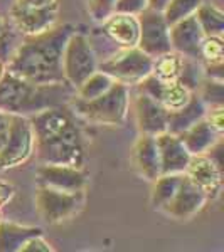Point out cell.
<instances>
[{
	"mask_svg": "<svg viewBox=\"0 0 224 252\" xmlns=\"http://www.w3.org/2000/svg\"><path fill=\"white\" fill-rule=\"evenodd\" d=\"M34 133V153L40 163L83 168L86 145L76 115L68 104L46 108L29 116Z\"/></svg>",
	"mask_w": 224,
	"mask_h": 252,
	"instance_id": "cell-1",
	"label": "cell"
},
{
	"mask_svg": "<svg viewBox=\"0 0 224 252\" xmlns=\"http://www.w3.org/2000/svg\"><path fill=\"white\" fill-rule=\"evenodd\" d=\"M75 31L76 27L71 24H56L46 32L24 35L22 44L7 61V71L34 84L66 83L63 52Z\"/></svg>",
	"mask_w": 224,
	"mask_h": 252,
	"instance_id": "cell-2",
	"label": "cell"
},
{
	"mask_svg": "<svg viewBox=\"0 0 224 252\" xmlns=\"http://www.w3.org/2000/svg\"><path fill=\"white\" fill-rule=\"evenodd\" d=\"M75 88L68 83L34 84L7 71L0 79V109L10 115L31 116L46 108L68 104Z\"/></svg>",
	"mask_w": 224,
	"mask_h": 252,
	"instance_id": "cell-3",
	"label": "cell"
},
{
	"mask_svg": "<svg viewBox=\"0 0 224 252\" xmlns=\"http://www.w3.org/2000/svg\"><path fill=\"white\" fill-rule=\"evenodd\" d=\"M71 109L93 125L123 126L130 111V88L115 81L108 91L93 99L73 97Z\"/></svg>",
	"mask_w": 224,
	"mask_h": 252,
	"instance_id": "cell-4",
	"label": "cell"
},
{
	"mask_svg": "<svg viewBox=\"0 0 224 252\" xmlns=\"http://www.w3.org/2000/svg\"><path fill=\"white\" fill-rule=\"evenodd\" d=\"M153 58L138 47H120L115 54L98 63V69L108 74L116 83L125 86H137L140 81L152 74Z\"/></svg>",
	"mask_w": 224,
	"mask_h": 252,
	"instance_id": "cell-5",
	"label": "cell"
},
{
	"mask_svg": "<svg viewBox=\"0 0 224 252\" xmlns=\"http://www.w3.org/2000/svg\"><path fill=\"white\" fill-rule=\"evenodd\" d=\"M86 204V190L83 192H63L37 185L34 193V205L39 217L49 225H58L73 219Z\"/></svg>",
	"mask_w": 224,
	"mask_h": 252,
	"instance_id": "cell-6",
	"label": "cell"
},
{
	"mask_svg": "<svg viewBox=\"0 0 224 252\" xmlns=\"http://www.w3.org/2000/svg\"><path fill=\"white\" fill-rule=\"evenodd\" d=\"M34 155V133L29 116L12 115L9 133L0 146V172L17 168Z\"/></svg>",
	"mask_w": 224,
	"mask_h": 252,
	"instance_id": "cell-7",
	"label": "cell"
},
{
	"mask_svg": "<svg viewBox=\"0 0 224 252\" xmlns=\"http://www.w3.org/2000/svg\"><path fill=\"white\" fill-rule=\"evenodd\" d=\"M98 71V59L91 42L84 34L75 31L68 39L63 52V72L64 79L73 88H78L84 79H88Z\"/></svg>",
	"mask_w": 224,
	"mask_h": 252,
	"instance_id": "cell-8",
	"label": "cell"
},
{
	"mask_svg": "<svg viewBox=\"0 0 224 252\" xmlns=\"http://www.w3.org/2000/svg\"><path fill=\"white\" fill-rule=\"evenodd\" d=\"M138 26H140V35H138L137 47L142 49L150 58H157L165 52L172 51L170 47L169 29L164 14L153 9H145L137 15Z\"/></svg>",
	"mask_w": 224,
	"mask_h": 252,
	"instance_id": "cell-9",
	"label": "cell"
},
{
	"mask_svg": "<svg viewBox=\"0 0 224 252\" xmlns=\"http://www.w3.org/2000/svg\"><path fill=\"white\" fill-rule=\"evenodd\" d=\"M59 2L46 7H26L14 2L10 9V19L14 27L22 35H36L46 32L58 24Z\"/></svg>",
	"mask_w": 224,
	"mask_h": 252,
	"instance_id": "cell-10",
	"label": "cell"
},
{
	"mask_svg": "<svg viewBox=\"0 0 224 252\" xmlns=\"http://www.w3.org/2000/svg\"><path fill=\"white\" fill-rule=\"evenodd\" d=\"M36 184L63 192H83L88 189V175L78 166L42 163L36 172Z\"/></svg>",
	"mask_w": 224,
	"mask_h": 252,
	"instance_id": "cell-11",
	"label": "cell"
},
{
	"mask_svg": "<svg viewBox=\"0 0 224 252\" xmlns=\"http://www.w3.org/2000/svg\"><path fill=\"white\" fill-rule=\"evenodd\" d=\"M184 175L207 197V200H216L223 192L221 168L209 155L190 157Z\"/></svg>",
	"mask_w": 224,
	"mask_h": 252,
	"instance_id": "cell-12",
	"label": "cell"
},
{
	"mask_svg": "<svg viewBox=\"0 0 224 252\" xmlns=\"http://www.w3.org/2000/svg\"><path fill=\"white\" fill-rule=\"evenodd\" d=\"M207 202L209 200H207L206 195L186 175H182L179 189L169 200V204L162 209V212L169 215L170 219H176V220H190L204 209Z\"/></svg>",
	"mask_w": 224,
	"mask_h": 252,
	"instance_id": "cell-13",
	"label": "cell"
},
{
	"mask_svg": "<svg viewBox=\"0 0 224 252\" xmlns=\"http://www.w3.org/2000/svg\"><path fill=\"white\" fill-rule=\"evenodd\" d=\"M137 91L153 97L167 111H176L182 108L192 96V91L181 81H160L152 74L137 84Z\"/></svg>",
	"mask_w": 224,
	"mask_h": 252,
	"instance_id": "cell-14",
	"label": "cell"
},
{
	"mask_svg": "<svg viewBox=\"0 0 224 252\" xmlns=\"http://www.w3.org/2000/svg\"><path fill=\"white\" fill-rule=\"evenodd\" d=\"M132 106L138 133L157 136L160 133L167 131L169 111L160 103H157L153 97H150L145 93L137 91V94L133 96Z\"/></svg>",
	"mask_w": 224,
	"mask_h": 252,
	"instance_id": "cell-15",
	"label": "cell"
},
{
	"mask_svg": "<svg viewBox=\"0 0 224 252\" xmlns=\"http://www.w3.org/2000/svg\"><path fill=\"white\" fill-rule=\"evenodd\" d=\"M169 37L172 51L179 52L187 59L199 61V49H201L204 34H202L194 15H189V17L172 24L169 29Z\"/></svg>",
	"mask_w": 224,
	"mask_h": 252,
	"instance_id": "cell-16",
	"label": "cell"
},
{
	"mask_svg": "<svg viewBox=\"0 0 224 252\" xmlns=\"http://www.w3.org/2000/svg\"><path fill=\"white\" fill-rule=\"evenodd\" d=\"M155 143L158 150V160H160V172L184 173L192 155L186 150L181 138L174 133L164 131L155 136Z\"/></svg>",
	"mask_w": 224,
	"mask_h": 252,
	"instance_id": "cell-17",
	"label": "cell"
},
{
	"mask_svg": "<svg viewBox=\"0 0 224 252\" xmlns=\"http://www.w3.org/2000/svg\"><path fill=\"white\" fill-rule=\"evenodd\" d=\"M130 160L142 178L153 182L160 175V160H158V150L155 143V136L152 135H138L135 143L130 152Z\"/></svg>",
	"mask_w": 224,
	"mask_h": 252,
	"instance_id": "cell-18",
	"label": "cell"
},
{
	"mask_svg": "<svg viewBox=\"0 0 224 252\" xmlns=\"http://www.w3.org/2000/svg\"><path fill=\"white\" fill-rule=\"evenodd\" d=\"M101 32L118 47H137L138 35H140L138 17L113 12L110 17L101 22Z\"/></svg>",
	"mask_w": 224,
	"mask_h": 252,
	"instance_id": "cell-19",
	"label": "cell"
},
{
	"mask_svg": "<svg viewBox=\"0 0 224 252\" xmlns=\"http://www.w3.org/2000/svg\"><path fill=\"white\" fill-rule=\"evenodd\" d=\"M177 136L181 138L187 152L194 157L209 153L219 143L223 133H219L214 126L207 123L206 118H202V120H199L197 123H194L190 128H187L186 131H182Z\"/></svg>",
	"mask_w": 224,
	"mask_h": 252,
	"instance_id": "cell-20",
	"label": "cell"
},
{
	"mask_svg": "<svg viewBox=\"0 0 224 252\" xmlns=\"http://www.w3.org/2000/svg\"><path fill=\"white\" fill-rule=\"evenodd\" d=\"M199 63L204 76L223 79L224 67V39L223 35H204L199 49Z\"/></svg>",
	"mask_w": 224,
	"mask_h": 252,
	"instance_id": "cell-21",
	"label": "cell"
},
{
	"mask_svg": "<svg viewBox=\"0 0 224 252\" xmlns=\"http://www.w3.org/2000/svg\"><path fill=\"white\" fill-rule=\"evenodd\" d=\"M206 104L195 93H192L190 99L187 101L182 108L176 109V111H169V118H167V131L174 133V135H181L187 128H190L194 123L204 118Z\"/></svg>",
	"mask_w": 224,
	"mask_h": 252,
	"instance_id": "cell-22",
	"label": "cell"
},
{
	"mask_svg": "<svg viewBox=\"0 0 224 252\" xmlns=\"http://www.w3.org/2000/svg\"><path fill=\"white\" fill-rule=\"evenodd\" d=\"M44 234L40 227L20 225L15 222H0V252H20L22 246L34 235Z\"/></svg>",
	"mask_w": 224,
	"mask_h": 252,
	"instance_id": "cell-23",
	"label": "cell"
},
{
	"mask_svg": "<svg viewBox=\"0 0 224 252\" xmlns=\"http://www.w3.org/2000/svg\"><path fill=\"white\" fill-rule=\"evenodd\" d=\"M194 17L197 20L204 35H223L224 34V12L219 5H216L211 0H206L194 12Z\"/></svg>",
	"mask_w": 224,
	"mask_h": 252,
	"instance_id": "cell-24",
	"label": "cell"
},
{
	"mask_svg": "<svg viewBox=\"0 0 224 252\" xmlns=\"http://www.w3.org/2000/svg\"><path fill=\"white\" fill-rule=\"evenodd\" d=\"M182 175L184 173H162L152 182L153 187L152 193H150V205H152V209L162 212V209L169 204V200L174 197L176 190L179 189Z\"/></svg>",
	"mask_w": 224,
	"mask_h": 252,
	"instance_id": "cell-25",
	"label": "cell"
},
{
	"mask_svg": "<svg viewBox=\"0 0 224 252\" xmlns=\"http://www.w3.org/2000/svg\"><path fill=\"white\" fill-rule=\"evenodd\" d=\"M186 58L176 51H169L162 56L153 58L152 76L160 81H179L184 69Z\"/></svg>",
	"mask_w": 224,
	"mask_h": 252,
	"instance_id": "cell-26",
	"label": "cell"
},
{
	"mask_svg": "<svg viewBox=\"0 0 224 252\" xmlns=\"http://www.w3.org/2000/svg\"><path fill=\"white\" fill-rule=\"evenodd\" d=\"M113 81L108 74H105L103 71H95L88 79H84L78 88L75 89V97L78 99H93V97L103 94L105 91H108L113 86Z\"/></svg>",
	"mask_w": 224,
	"mask_h": 252,
	"instance_id": "cell-27",
	"label": "cell"
},
{
	"mask_svg": "<svg viewBox=\"0 0 224 252\" xmlns=\"http://www.w3.org/2000/svg\"><path fill=\"white\" fill-rule=\"evenodd\" d=\"M224 81L204 76L202 81L199 83L195 94L202 99L206 106H218V104H224Z\"/></svg>",
	"mask_w": 224,
	"mask_h": 252,
	"instance_id": "cell-28",
	"label": "cell"
},
{
	"mask_svg": "<svg viewBox=\"0 0 224 252\" xmlns=\"http://www.w3.org/2000/svg\"><path fill=\"white\" fill-rule=\"evenodd\" d=\"M206 0H169V3L165 5V9L162 10L164 17L169 26L179 22V20L194 15V12L197 10V7Z\"/></svg>",
	"mask_w": 224,
	"mask_h": 252,
	"instance_id": "cell-29",
	"label": "cell"
},
{
	"mask_svg": "<svg viewBox=\"0 0 224 252\" xmlns=\"http://www.w3.org/2000/svg\"><path fill=\"white\" fill-rule=\"evenodd\" d=\"M86 3V10L95 22L101 24L105 19L115 12L116 0H84Z\"/></svg>",
	"mask_w": 224,
	"mask_h": 252,
	"instance_id": "cell-30",
	"label": "cell"
},
{
	"mask_svg": "<svg viewBox=\"0 0 224 252\" xmlns=\"http://www.w3.org/2000/svg\"><path fill=\"white\" fill-rule=\"evenodd\" d=\"M145 9H149V0H116L115 3V12L120 14L138 15Z\"/></svg>",
	"mask_w": 224,
	"mask_h": 252,
	"instance_id": "cell-31",
	"label": "cell"
},
{
	"mask_svg": "<svg viewBox=\"0 0 224 252\" xmlns=\"http://www.w3.org/2000/svg\"><path fill=\"white\" fill-rule=\"evenodd\" d=\"M204 118L211 126H214L219 133L224 131V104L218 106H206Z\"/></svg>",
	"mask_w": 224,
	"mask_h": 252,
	"instance_id": "cell-32",
	"label": "cell"
},
{
	"mask_svg": "<svg viewBox=\"0 0 224 252\" xmlns=\"http://www.w3.org/2000/svg\"><path fill=\"white\" fill-rule=\"evenodd\" d=\"M20 252H54V247L51 246V242H47L44 239V234H39L31 237L24 244Z\"/></svg>",
	"mask_w": 224,
	"mask_h": 252,
	"instance_id": "cell-33",
	"label": "cell"
},
{
	"mask_svg": "<svg viewBox=\"0 0 224 252\" xmlns=\"http://www.w3.org/2000/svg\"><path fill=\"white\" fill-rule=\"evenodd\" d=\"M14 195H15L14 185L7 184V182H0V209L5 204H9L12 198H14Z\"/></svg>",
	"mask_w": 224,
	"mask_h": 252,
	"instance_id": "cell-34",
	"label": "cell"
},
{
	"mask_svg": "<svg viewBox=\"0 0 224 252\" xmlns=\"http://www.w3.org/2000/svg\"><path fill=\"white\" fill-rule=\"evenodd\" d=\"M10 113H5L0 109V146L3 145L7 138V133H9V125H10Z\"/></svg>",
	"mask_w": 224,
	"mask_h": 252,
	"instance_id": "cell-35",
	"label": "cell"
},
{
	"mask_svg": "<svg viewBox=\"0 0 224 252\" xmlns=\"http://www.w3.org/2000/svg\"><path fill=\"white\" fill-rule=\"evenodd\" d=\"M54 2H58V0H15V3L26 5V7H46Z\"/></svg>",
	"mask_w": 224,
	"mask_h": 252,
	"instance_id": "cell-36",
	"label": "cell"
},
{
	"mask_svg": "<svg viewBox=\"0 0 224 252\" xmlns=\"http://www.w3.org/2000/svg\"><path fill=\"white\" fill-rule=\"evenodd\" d=\"M167 3H169V0H149V9L162 12L165 9Z\"/></svg>",
	"mask_w": 224,
	"mask_h": 252,
	"instance_id": "cell-37",
	"label": "cell"
},
{
	"mask_svg": "<svg viewBox=\"0 0 224 252\" xmlns=\"http://www.w3.org/2000/svg\"><path fill=\"white\" fill-rule=\"evenodd\" d=\"M5 72H7V61L3 58H0V79L5 76Z\"/></svg>",
	"mask_w": 224,
	"mask_h": 252,
	"instance_id": "cell-38",
	"label": "cell"
},
{
	"mask_svg": "<svg viewBox=\"0 0 224 252\" xmlns=\"http://www.w3.org/2000/svg\"><path fill=\"white\" fill-rule=\"evenodd\" d=\"M3 219H2V209H0V222H2Z\"/></svg>",
	"mask_w": 224,
	"mask_h": 252,
	"instance_id": "cell-39",
	"label": "cell"
}]
</instances>
